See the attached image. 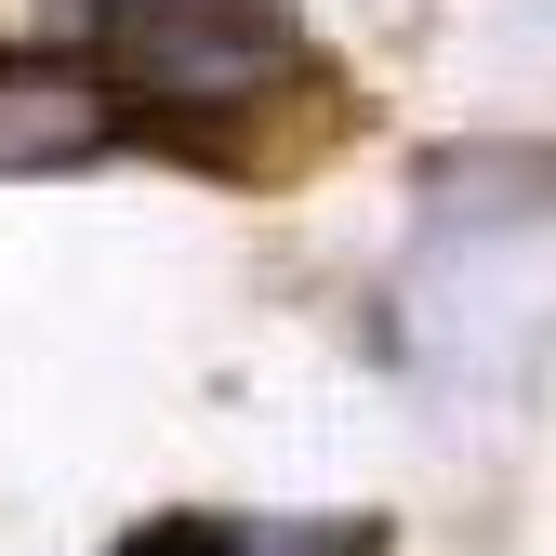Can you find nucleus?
<instances>
[{"mask_svg":"<svg viewBox=\"0 0 556 556\" xmlns=\"http://www.w3.org/2000/svg\"><path fill=\"white\" fill-rule=\"evenodd\" d=\"M119 147V80L80 53H0V173H93Z\"/></svg>","mask_w":556,"mask_h":556,"instance_id":"nucleus-2","label":"nucleus"},{"mask_svg":"<svg viewBox=\"0 0 556 556\" xmlns=\"http://www.w3.org/2000/svg\"><path fill=\"white\" fill-rule=\"evenodd\" d=\"M305 93H331V66L278 0H147L119 27V119H160L186 160H213L226 119L305 106Z\"/></svg>","mask_w":556,"mask_h":556,"instance_id":"nucleus-1","label":"nucleus"},{"mask_svg":"<svg viewBox=\"0 0 556 556\" xmlns=\"http://www.w3.org/2000/svg\"><path fill=\"white\" fill-rule=\"evenodd\" d=\"M119 556H239V530H213V517H147Z\"/></svg>","mask_w":556,"mask_h":556,"instance_id":"nucleus-4","label":"nucleus"},{"mask_svg":"<svg viewBox=\"0 0 556 556\" xmlns=\"http://www.w3.org/2000/svg\"><path fill=\"white\" fill-rule=\"evenodd\" d=\"M239 556H384V543H371V517H331V530L278 517V530H239Z\"/></svg>","mask_w":556,"mask_h":556,"instance_id":"nucleus-3","label":"nucleus"},{"mask_svg":"<svg viewBox=\"0 0 556 556\" xmlns=\"http://www.w3.org/2000/svg\"><path fill=\"white\" fill-rule=\"evenodd\" d=\"M53 14H93V27H132L147 0H53Z\"/></svg>","mask_w":556,"mask_h":556,"instance_id":"nucleus-5","label":"nucleus"}]
</instances>
